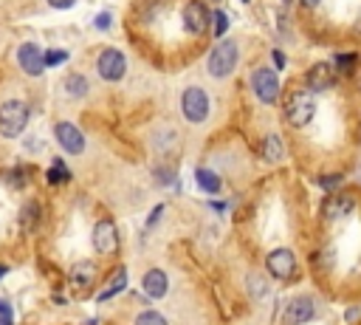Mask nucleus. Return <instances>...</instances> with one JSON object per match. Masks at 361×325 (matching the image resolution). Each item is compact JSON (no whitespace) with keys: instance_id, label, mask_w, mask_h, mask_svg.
<instances>
[{"instance_id":"nucleus-14","label":"nucleus","mask_w":361,"mask_h":325,"mask_svg":"<svg viewBox=\"0 0 361 325\" xmlns=\"http://www.w3.org/2000/svg\"><path fill=\"white\" fill-rule=\"evenodd\" d=\"M313 314H316V305L310 297H293L285 305V322L288 325H302V322L313 319Z\"/></svg>"},{"instance_id":"nucleus-4","label":"nucleus","mask_w":361,"mask_h":325,"mask_svg":"<svg viewBox=\"0 0 361 325\" xmlns=\"http://www.w3.org/2000/svg\"><path fill=\"white\" fill-rule=\"evenodd\" d=\"M180 20H183V28L195 37L206 34L209 31V23H212V11L203 0H186L183 3V11H180Z\"/></svg>"},{"instance_id":"nucleus-23","label":"nucleus","mask_w":361,"mask_h":325,"mask_svg":"<svg viewBox=\"0 0 361 325\" xmlns=\"http://www.w3.org/2000/svg\"><path fill=\"white\" fill-rule=\"evenodd\" d=\"M212 23H214V37H223L228 31V14L226 11H212Z\"/></svg>"},{"instance_id":"nucleus-28","label":"nucleus","mask_w":361,"mask_h":325,"mask_svg":"<svg viewBox=\"0 0 361 325\" xmlns=\"http://www.w3.org/2000/svg\"><path fill=\"white\" fill-rule=\"evenodd\" d=\"M110 23H113V20H110V11H102V14H96V20H93V25H96L99 31H107Z\"/></svg>"},{"instance_id":"nucleus-36","label":"nucleus","mask_w":361,"mask_h":325,"mask_svg":"<svg viewBox=\"0 0 361 325\" xmlns=\"http://www.w3.org/2000/svg\"><path fill=\"white\" fill-rule=\"evenodd\" d=\"M353 31H355V34H361V11H358V17H355V25H353Z\"/></svg>"},{"instance_id":"nucleus-6","label":"nucleus","mask_w":361,"mask_h":325,"mask_svg":"<svg viewBox=\"0 0 361 325\" xmlns=\"http://www.w3.org/2000/svg\"><path fill=\"white\" fill-rule=\"evenodd\" d=\"M251 88L262 105H274L279 99V76L271 68H257L251 76Z\"/></svg>"},{"instance_id":"nucleus-31","label":"nucleus","mask_w":361,"mask_h":325,"mask_svg":"<svg viewBox=\"0 0 361 325\" xmlns=\"http://www.w3.org/2000/svg\"><path fill=\"white\" fill-rule=\"evenodd\" d=\"M271 57H274V65H276V68H285V65H288L282 51H271Z\"/></svg>"},{"instance_id":"nucleus-34","label":"nucleus","mask_w":361,"mask_h":325,"mask_svg":"<svg viewBox=\"0 0 361 325\" xmlns=\"http://www.w3.org/2000/svg\"><path fill=\"white\" fill-rule=\"evenodd\" d=\"M0 317L11 319V305H8V302H3V300H0Z\"/></svg>"},{"instance_id":"nucleus-21","label":"nucleus","mask_w":361,"mask_h":325,"mask_svg":"<svg viewBox=\"0 0 361 325\" xmlns=\"http://www.w3.org/2000/svg\"><path fill=\"white\" fill-rule=\"evenodd\" d=\"M333 62H336V71L338 73H353L355 71V62H358V54H338Z\"/></svg>"},{"instance_id":"nucleus-13","label":"nucleus","mask_w":361,"mask_h":325,"mask_svg":"<svg viewBox=\"0 0 361 325\" xmlns=\"http://www.w3.org/2000/svg\"><path fill=\"white\" fill-rule=\"evenodd\" d=\"M353 206H355V201L350 198V195H330V198H324V203H322V218L327 220V223H336V220H344L350 212H353Z\"/></svg>"},{"instance_id":"nucleus-16","label":"nucleus","mask_w":361,"mask_h":325,"mask_svg":"<svg viewBox=\"0 0 361 325\" xmlns=\"http://www.w3.org/2000/svg\"><path fill=\"white\" fill-rule=\"evenodd\" d=\"M93 277H96V266H93L90 260H79V263L71 268V283H73L76 288H87V285L93 283Z\"/></svg>"},{"instance_id":"nucleus-12","label":"nucleus","mask_w":361,"mask_h":325,"mask_svg":"<svg viewBox=\"0 0 361 325\" xmlns=\"http://www.w3.org/2000/svg\"><path fill=\"white\" fill-rule=\"evenodd\" d=\"M93 249L99 254H113L118 249V229L113 220H99L93 226Z\"/></svg>"},{"instance_id":"nucleus-1","label":"nucleus","mask_w":361,"mask_h":325,"mask_svg":"<svg viewBox=\"0 0 361 325\" xmlns=\"http://www.w3.org/2000/svg\"><path fill=\"white\" fill-rule=\"evenodd\" d=\"M237 62H240V51H237V42H234V40H220V42L212 48L206 68H209V73H212V76H217V79H226V76H228V73L237 68Z\"/></svg>"},{"instance_id":"nucleus-2","label":"nucleus","mask_w":361,"mask_h":325,"mask_svg":"<svg viewBox=\"0 0 361 325\" xmlns=\"http://www.w3.org/2000/svg\"><path fill=\"white\" fill-rule=\"evenodd\" d=\"M316 113V102L310 96V90H290L285 96V119L293 124V127H305L310 124Z\"/></svg>"},{"instance_id":"nucleus-27","label":"nucleus","mask_w":361,"mask_h":325,"mask_svg":"<svg viewBox=\"0 0 361 325\" xmlns=\"http://www.w3.org/2000/svg\"><path fill=\"white\" fill-rule=\"evenodd\" d=\"M338 184H341V175H338V172H330V175L319 178V187H322V189H333V187H338Z\"/></svg>"},{"instance_id":"nucleus-33","label":"nucleus","mask_w":361,"mask_h":325,"mask_svg":"<svg viewBox=\"0 0 361 325\" xmlns=\"http://www.w3.org/2000/svg\"><path fill=\"white\" fill-rule=\"evenodd\" d=\"M251 285H254L251 291H254V294L259 297V294H262V280H259V277H251Z\"/></svg>"},{"instance_id":"nucleus-22","label":"nucleus","mask_w":361,"mask_h":325,"mask_svg":"<svg viewBox=\"0 0 361 325\" xmlns=\"http://www.w3.org/2000/svg\"><path fill=\"white\" fill-rule=\"evenodd\" d=\"M68 178H71V170H65L62 161H54V167L48 170V181H51V184H62V181H68Z\"/></svg>"},{"instance_id":"nucleus-3","label":"nucleus","mask_w":361,"mask_h":325,"mask_svg":"<svg viewBox=\"0 0 361 325\" xmlns=\"http://www.w3.org/2000/svg\"><path fill=\"white\" fill-rule=\"evenodd\" d=\"M28 124V105L20 99H8L0 105V136L14 138L25 130Z\"/></svg>"},{"instance_id":"nucleus-26","label":"nucleus","mask_w":361,"mask_h":325,"mask_svg":"<svg viewBox=\"0 0 361 325\" xmlns=\"http://www.w3.org/2000/svg\"><path fill=\"white\" fill-rule=\"evenodd\" d=\"M23 226H25V229L37 226V206H34V203H28V206L23 209Z\"/></svg>"},{"instance_id":"nucleus-35","label":"nucleus","mask_w":361,"mask_h":325,"mask_svg":"<svg viewBox=\"0 0 361 325\" xmlns=\"http://www.w3.org/2000/svg\"><path fill=\"white\" fill-rule=\"evenodd\" d=\"M299 3H302L305 8H319V6H322V0H299Z\"/></svg>"},{"instance_id":"nucleus-5","label":"nucleus","mask_w":361,"mask_h":325,"mask_svg":"<svg viewBox=\"0 0 361 325\" xmlns=\"http://www.w3.org/2000/svg\"><path fill=\"white\" fill-rule=\"evenodd\" d=\"M180 110L192 124H200L209 116V93L203 88H186L180 96Z\"/></svg>"},{"instance_id":"nucleus-10","label":"nucleus","mask_w":361,"mask_h":325,"mask_svg":"<svg viewBox=\"0 0 361 325\" xmlns=\"http://www.w3.org/2000/svg\"><path fill=\"white\" fill-rule=\"evenodd\" d=\"M17 62L28 76H39L45 71V54L37 42H23L17 51Z\"/></svg>"},{"instance_id":"nucleus-11","label":"nucleus","mask_w":361,"mask_h":325,"mask_svg":"<svg viewBox=\"0 0 361 325\" xmlns=\"http://www.w3.org/2000/svg\"><path fill=\"white\" fill-rule=\"evenodd\" d=\"M54 136H56L59 147H62L65 153H71V155H79V153L85 150V136H82V130H79L76 124H71V122H59V124L54 127Z\"/></svg>"},{"instance_id":"nucleus-37","label":"nucleus","mask_w":361,"mask_h":325,"mask_svg":"<svg viewBox=\"0 0 361 325\" xmlns=\"http://www.w3.org/2000/svg\"><path fill=\"white\" fill-rule=\"evenodd\" d=\"M0 325H14V319H6V317H0Z\"/></svg>"},{"instance_id":"nucleus-18","label":"nucleus","mask_w":361,"mask_h":325,"mask_svg":"<svg viewBox=\"0 0 361 325\" xmlns=\"http://www.w3.org/2000/svg\"><path fill=\"white\" fill-rule=\"evenodd\" d=\"M124 288H127V268H124V266H118V268H116V274L107 280V288L99 294V302H104V300H110V297L121 294Z\"/></svg>"},{"instance_id":"nucleus-7","label":"nucleus","mask_w":361,"mask_h":325,"mask_svg":"<svg viewBox=\"0 0 361 325\" xmlns=\"http://www.w3.org/2000/svg\"><path fill=\"white\" fill-rule=\"evenodd\" d=\"M96 71H99V76L104 82H118L124 76V71H127V59H124V54L118 48H104L99 54V59H96Z\"/></svg>"},{"instance_id":"nucleus-19","label":"nucleus","mask_w":361,"mask_h":325,"mask_svg":"<svg viewBox=\"0 0 361 325\" xmlns=\"http://www.w3.org/2000/svg\"><path fill=\"white\" fill-rule=\"evenodd\" d=\"M195 181H197V187H200L203 192H209V195H217V192H220V178H217L212 170H206V167H197V170H195Z\"/></svg>"},{"instance_id":"nucleus-32","label":"nucleus","mask_w":361,"mask_h":325,"mask_svg":"<svg viewBox=\"0 0 361 325\" xmlns=\"http://www.w3.org/2000/svg\"><path fill=\"white\" fill-rule=\"evenodd\" d=\"M48 3H51L54 8H71V6L76 3V0H48Z\"/></svg>"},{"instance_id":"nucleus-30","label":"nucleus","mask_w":361,"mask_h":325,"mask_svg":"<svg viewBox=\"0 0 361 325\" xmlns=\"http://www.w3.org/2000/svg\"><path fill=\"white\" fill-rule=\"evenodd\" d=\"M161 215H164V206H161V203H158V206H155V209H152V212H149V220H147V226H155V223H158V218H161Z\"/></svg>"},{"instance_id":"nucleus-15","label":"nucleus","mask_w":361,"mask_h":325,"mask_svg":"<svg viewBox=\"0 0 361 325\" xmlns=\"http://www.w3.org/2000/svg\"><path fill=\"white\" fill-rule=\"evenodd\" d=\"M141 288H144V294H147V297L158 300V297H164V294H166L169 280H166V274H164L161 268H149V271L144 274V280H141Z\"/></svg>"},{"instance_id":"nucleus-9","label":"nucleus","mask_w":361,"mask_h":325,"mask_svg":"<svg viewBox=\"0 0 361 325\" xmlns=\"http://www.w3.org/2000/svg\"><path fill=\"white\" fill-rule=\"evenodd\" d=\"M265 266L271 271V277L276 280H290L293 271H296V257L290 249H274L268 257H265Z\"/></svg>"},{"instance_id":"nucleus-25","label":"nucleus","mask_w":361,"mask_h":325,"mask_svg":"<svg viewBox=\"0 0 361 325\" xmlns=\"http://www.w3.org/2000/svg\"><path fill=\"white\" fill-rule=\"evenodd\" d=\"M135 325H166V319L158 311H141L135 317Z\"/></svg>"},{"instance_id":"nucleus-20","label":"nucleus","mask_w":361,"mask_h":325,"mask_svg":"<svg viewBox=\"0 0 361 325\" xmlns=\"http://www.w3.org/2000/svg\"><path fill=\"white\" fill-rule=\"evenodd\" d=\"M65 90H68V96L79 99V96L87 93V79H85L82 73H71V76L65 79Z\"/></svg>"},{"instance_id":"nucleus-38","label":"nucleus","mask_w":361,"mask_h":325,"mask_svg":"<svg viewBox=\"0 0 361 325\" xmlns=\"http://www.w3.org/2000/svg\"><path fill=\"white\" fill-rule=\"evenodd\" d=\"M3 274H6V266H0V277H3Z\"/></svg>"},{"instance_id":"nucleus-17","label":"nucleus","mask_w":361,"mask_h":325,"mask_svg":"<svg viewBox=\"0 0 361 325\" xmlns=\"http://www.w3.org/2000/svg\"><path fill=\"white\" fill-rule=\"evenodd\" d=\"M262 158L268 164H279L285 158V147H282V138L276 133H268L265 141H262Z\"/></svg>"},{"instance_id":"nucleus-39","label":"nucleus","mask_w":361,"mask_h":325,"mask_svg":"<svg viewBox=\"0 0 361 325\" xmlns=\"http://www.w3.org/2000/svg\"><path fill=\"white\" fill-rule=\"evenodd\" d=\"M245 3H248V0H245Z\"/></svg>"},{"instance_id":"nucleus-24","label":"nucleus","mask_w":361,"mask_h":325,"mask_svg":"<svg viewBox=\"0 0 361 325\" xmlns=\"http://www.w3.org/2000/svg\"><path fill=\"white\" fill-rule=\"evenodd\" d=\"M68 59V51L65 48H51V51H45V68H56V65H62Z\"/></svg>"},{"instance_id":"nucleus-8","label":"nucleus","mask_w":361,"mask_h":325,"mask_svg":"<svg viewBox=\"0 0 361 325\" xmlns=\"http://www.w3.org/2000/svg\"><path fill=\"white\" fill-rule=\"evenodd\" d=\"M305 85H307V90H316V93L330 90L336 85V65L333 62H313L305 73Z\"/></svg>"},{"instance_id":"nucleus-29","label":"nucleus","mask_w":361,"mask_h":325,"mask_svg":"<svg viewBox=\"0 0 361 325\" xmlns=\"http://www.w3.org/2000/svg\"><path fill=\"white\" fill-rule=\"evenodd\" d=\"M155 178H158L161 184H172V170H166V167H161V170H155Z\"/></svg>"}]
</instances>
